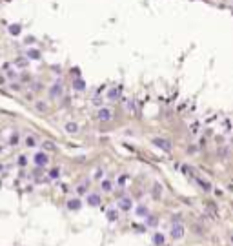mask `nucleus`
<instances>
[{
  "label": "nucleus",
  "instance_id": "1",
  "mask_svg": "<svg viewBox=\"0 0 233 246\" xmlns=\"http://www.w3.org/2000/svg\"><path fill=\"white\" fill-rule=\"evenodd\" d=\"M182 233H184V232H182V228H180V226H175V228H173V237H175V239H178Z\"/></svg>",
  "mask_w": 233,
  "mask_h": 246
},
{
  "label": "nucleus",
  "instance_id": "2",
  "mask_svg": "<svg viewBox=\"0 0 233 246\" xmlns=\"http://www.w3.org/2000/svg\"><path fill=\"white\" fill-rule=\"evenodd\" d=\"M98 117H100V121H108V119H109V117H111V113H109V111H106V109H104V111H100V115H98Z\"/></svg>",
  "mask_w": 233,
  "mask_h": 246
},
{
  "label": "nucleus",
  "instance_id": "3",
  "mask_svg": "<svg viewBox=\"0 0 233 246\" xmlns=\"http://www.w3.org/2000/svg\"><path fill=\"white\" fill-rule=\"evenodd\" d=\"M89 203H93V204H97V203H98V197H93V195H91V197H89Z\"/></svg>",
  "mask_w": 233,
  "mask_h": 246
},
{
  "label": "nucleus",
  "instance_id": "4",
  "mask_svg": "<svg viewBox=\"0 0 233 246\" xmlns=\"http://www.w3.org/2000/svg\"><path fill=\"white\" fill-rule=\"evenodd\" d=\"M104 188H106V191H109V190H111V184H109V182H104Z\"/></svg>",
  "mask_w": 233,
  "mask_h": 246
}]
</instances>
